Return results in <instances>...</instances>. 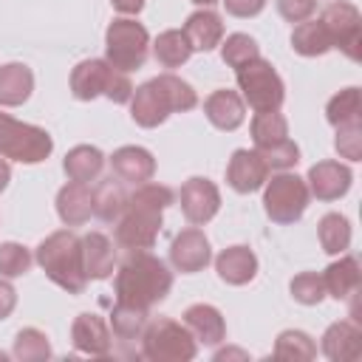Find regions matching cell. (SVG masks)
Segmentation results:
<instances>
[{"label":"cell","instance_id":"obj_9","mask_svg":"<svg viewBox=\"0 0 362 362\" xmlns=\"http://www.w3.org/2000/svg\"><path fill=\"white\" fill-rule=\"evenodd\" d=\"M322 28L328 31L331 48H339L348 59H359V45H362V14L354 3H331L325 6L322 17H320Z\"/></svg>","mask_w":362,"mask_h":362},{"label":"cell","instance_id":"obj_3","mask_svg":"<svg viewBox=\"0 0 362 362\" xmlns=\"http://www.w3.org/2000/svg\"><path fill=\"white\" fill-rule=\"evenodd\" d=\"M34 260L40 263L45 277L51 283H57L59 288H65L68 294H82L85 291L88 277H85V269H82V249H79V238L71 229L51 232L37 246Z\"/></svg>","mask_w":362,"mask_h":362},{"label":"cell","instance_id":"obj_16","mask_svg":"<svg viewBox=\"0 0 362 362\" xmlns=\"http://www.w3.org/2000/svg\"><path fill=\"white\" fill-rule=\"evenodd\" d=\"M322 354L334 362H354L362 356V328L354 320H339L322 334Z\"/></svg>","mask_w":362,"mask_h":362},{"label":"cell","instance_id":"obj_26","mask_svg":"<svg viewBox=\"0 0 362 362\" xmlns=\"http://www.w3.org/2000/svg\"><path fill=\"white\" fill-rule=\"evenodd\" d=\"M359 280H362V274H359V260H356L354 255H345V257L334 260V263L325 269V274H322L325 294H331V297H337V300H348V294H351L354 288H359Z\"/></svg>","mask_w":362,"mask_h":362},{"label":"cell","instance_id":"obj_6","mask_svg":"<svg viewBox=\"0 0 362 362\" xmlns=\"http://www.w3.org/2000/svg\"><path fill=\"white\" fill-rule=\"evenodd\" d=\"M147 48H150V34L141 23L130 20V17H119L107 25L105 31V59L130 74L139 71L147 59Z\"/></svg>","mask_w":362,"mask_h":362},{"label":"cell","instance_id":"obj_45","mask_svg":"<svg viewBox=\"0 0 362 362\" xmlns=\"http://www.w3.org/2000/svg\"><path fill=\"white\" fill-rule=\"evenodd\" d=\"M232 17H257L266 8V0H221Z\"/></svg>","mask_w":362,"mask_h":362},{"label":"cell","instance_id":"obj_20","mask_svg":"<svg viewBox=\"0 0 362 362\" xmlns=\"http://www.w3.org/2000/svg\"><path fill=\"white\" fill-rule=\"evenodd\" d=\"M181 31H184V37H187L192 51H212L223 40V20H221L218 11L201 8V11H192L187 17Z\"/></svg>","mask_w":362,"mask_h":362},{"label":"cell","instance_id":"obj_10","mask_svg":"<svg viewBox=\"0 0 362 362\" xmlns=\"http://www.w3.org/2000/svg\"><path fill=\"white\" fill-rule=\"evenodd\" d=\"M178 198H181V212H184V218L192 226H204L221 209V192H218V187L209 178H201V175L184 181Z\"/></svg>","mask_w":362,"mask_h":362},{"label":"cell","instance_id":"obj_48","mask_svg":"<svg viewBox=\"0 0 362 362\" xmlns=\"http://www.w3.org/2000/svg\"><path fill=\"white\" fill-rule=\"evenodd\" d=\"M8 181H11V167L6 158H0V192L8 187Z\"/></svg>","mask_w":362,"mask_h":362},{"label":"cell","instance_id":"obj_36","mask_svg":"<svg viewBox=\"0 0 362 362\" xmlns=\"http://www.w3.org/2000/svg\"><path fill=\"white\" fill-rule=\"evenodd\" d=\"M14 356L20 362H42L51 356V342L40 328H23L14 337Z\"/></svg>","mask_w":362,"mask_h":362},{"label":"cell","instance_id":"obj_22","mask_svg":"<svg viewBox=\"0 0 362 362\" xmlns=\"http://www.w3.org/2000/svg\"><path fill=\"white\" fill-rule=\"evenodd\" d=\"M215 272L229 286H246L257 274V257L249 246H229L215 257Z\"/></svg>","mask_w":362,"mask_h":362},{"label":"cell","instance_id":"obj_12","mask_svg":"<svg viewBox=\"0 0 362 362\" xmlns=\"http://www.w3.org/2000/svg\"><path fill=\"white\" fill-rule=\"evenodd\" d=\"M266 178H269V167L257 150H235L232 153V158L226 164V181L235 192H240V195L255 192L266 184Z\"/></svg>","mask_w":362,"mask_h":362},{"label":"cell","instance_id":"obj_13","mask_svg":"<svg viewBox=\"0 0 362 362\" xmlns=\"http://www.w3.org/2000/svg\"><path fill=\"white\" fill-rule=\"evenodd\" d=\"M351 170L348 164H339V161H317L311 170H308V192L317 198V201H337L342 198L348 189H351Z\"/></svg>","mask_w":362,"mask_h":362},{"label":"cell","instance_id":"obj_43","mask_svg":"<svg viewBox=\"0 0 362 362\" xmlns=\"http://www.w3.org/2000/svg\"><path fill=\"white\" fill-rule=\"evenodd\" d=\"M133 90H136V88H133L130 76H127L124 71L113 68L110 76H107V85H105V96H107L110 102H116V105H124V102H130Z\"/></svg>","mask_w":362,"mask_h":362},{"label":"cell","instance_id":"obj_41","mask_svg":"<svg viewBox=\"0 0 362 362\" xmlns=\"http://www.w3.org/2000/svg\"><path fill=\"white\" fill-rule=\"evenodd\" d=\"M334 144H337V153H339L342 158L359 161V158H362V124H359V119L339 124Z\"/></svg>","mask_w":362,"mask_h":362},{"label":"cell","instance_id":"obj_29","mask_svg":"<svg viewBox=\"0 0 362 362\" xmlns=\"http://www.w3.org/2000/svg\"><path fill=\"white\" fill-rule=\"evenodd\" d=\"M291 48L300 57H322L325 51H331V40L320 20H303L291 31Z\"/></svg>","mask_w":362,"mask_h":362},{"label":"cell","instance_id":"obj_15","mask_svg":"<svg viewBox=\"0 0 362 362\" xmlns=\"http://www.w3.org/2000/svg\"><path fill=\"white\" fill-rule=\"evenodd\" d=\"M79 249H82V269L88 280H105L113 274L116 266V249L113 240L102 232H88L79 238Z\"/></svg>","mask_w":362,"mask_h":362},{"label":"cell","instance_id":"obj_32","mask_svg":"<svg viewBox=\"0 0 362 362\" xmlns=\"http://www.w3.org/2000/svg\"><path fill=\"white\" fill-rule=\"evenodd\" d=\"M317 235H320L322 252H328V255H342L351 246V223L339 212L322 215L320 218V226H317Z\"/></svg>","mask_w":362,"mask_h":362},{"label":"cell","instance_id":"obj_31","mask_svg":"<svg viewBox=\"0 0 362 362\" xmlns=\"http://www.w3.org/2000/svg\"><path fill=\"white\" fill-rule=\"evenodd\" d=\"M150 82L161 90V96L167 99V105H170L173 113H184V110H192V107L198 105V93L192 90V85L184 82V79L175 76V74H158V76L150 79Z\"/></svg>","mask_w":362,"mask_h":362},{"label":"cell","instance_id":"obj_5","mask_svg":"<svg viewBox=\"0 0 362 362\" xmlns=\"http://www.w3.org/2000/svg\"><path fill=\"white\" fill-rule=\"evenodd\" d=\"M54 150V139L48 136V130L28 124V122H17L8 113H0V156L20 161V164H40L51 156Z\"/></svg>","mask_w":362,"mask_h":362},{"label":"cell","instance_id":"obj_1","mask_svg":"<svg viewBox=\"0 0 362 362\" xmlns=\"http://www.w3.org/2000/svg\"><path fill=\"white\" fill-rule=\"evenodd\" d=\"M173 189L156 181H144L127 195V206L116 221V243L127 252L153 249L161 232V212L173 204Z\"/></svg>","mask_w":362,"mask_h":362},{"label":"cell","instance_id":"obj_39","mask_svg":"<svg viewBox=\"0 0 362 362\" xmlns=\"http://www.w3.org/2000/svg\"><path fill=\"white\" fill-rule=\"evenodd\" d=\"M288 288H291V297L297 303H303V305H317L325 297V283H322V274H317V272L297 274Z\"/></svg>","mask_w":362,"mask_h":362},{"label":"cell","instance_id":"obj_40","mask_svg":"<svg viewBox=\"0 0 362 362\" xmlns=\"http://www.w3.org/2000/svg\"><path fill=\"white\" fill-rule=\"evenodd\" d=\"M31 260L34 257L28 255L25 246H20L14 240L0 243V274L3 277H20V274H25L31 269Z\"/></svg>","mask_w":362,"mask_h":362},{"label":"cell","instance_id":"obj_37","mask_svg":"<svg viewBox=\"0 0 362 362\" xmlns=\"http://www.w3.org/2000/svg\"><path fill=\"white\" fill-rule=\"evenodd\" d=\"M359 107H362L359 88H345V90H339L337 96L328 99V105H325V119H328L334 127H339V124H345V122L359 119Z\"/></svg>","mask_w":362,"mask_h":362},{"label":"cell","instance_id":"obj_33","mask_svg":"<svg viewBox=\"0 0 362 362\" xmlns=\"http://www.w3.org/2000/svg\"><path fill=\"white\" fill-rule=\"evenodd\" d=\"M283 139H288V122H286L283 113H277V110H260L252 119V141H255V150L269 147V144H277Z\"/></svg>","mask_w":362,"mask_h":362},{"label":"cell","instance_id":"obj_28","mask_svg":"<svg viewBox=\"0 0 362 362\" xmlns=\"http://www.w3.org/2000/svg\"><path fill=\"white\" fill-rule=\"evenodd\" d=\"M127 206V192L122 187V178H105L93 189V215L102 218L105 223H116L119 215Z\"/></svg>","mask_w":362,"mask_h":362},{"label":"cell","instance_id":"obj_14","mask_svg":"<svg viewBox=\"0 0 362 362\" xmlns=\"http://www.w3.org/2000/svg\"><path fill=\"white\" fill-rule=\"evenodd\" d=\"M71 342L79 354H90V356H105L110 354L113 345V334L107 328V322L99 314H79L71 325Z\"/></svg>","mask_w":362,"mask_h":362},{"label":"cell","instance_id":"obj_23","mask_svg":"<svg viewBox=\"0 0 362 362\" xmlns=\"http://www.w3.org/2000/svg\"><path fill=\"white\" fill-rule=\"evenodd\" d=\"M110 71H113V65L107 59H82L71 71V93L82 102H90V99L102 96Z\"/></svg>","mask_w":362,"mask_h":362},{"label":"cell","instance_id":"obj_17","mask_svg":"<svg viewBox=\"0 0 362 362\" xmlns=\"http://www.w3.org/2000/svg\"><path fill=\"white\" fill-rule=\"evenodd\" d=\"M110 167H113V175L116 178H122L127 184H144L156 173V158H153L150 150L136 147V144H127V147H119L110 156Z\"/></svg>","mask_w":362,"mask_h":362},{"label":"cell","instance_id":"obj_30","mask_svg":"<svg viewBox=\"0 0 362 362\" xmlns=\"http://www.w3.org/2000/svg\"><path fill=\"white\" fill-rule=\"evenodd\" d=\"M153 57L158 59V65L164 68H181L189 57H192V48L184 37V31L178 28H170V31H161L153 42Z\"/></svg>","mask_w":362,"mask_h":362},{"label":"cell","instance_id":"obj_4","mask_svg":"<svg viewBox=\"0 0 362 362\" xmlns=\"http://www.w3.org/2000/svg\"><path fill=\"white\" fill-rule=\"evenodd\" d=\"M198 354V342L187 325L156 317L141 331V356L150 362H189Z\"/></svg>","mask_w":362,"mask_h":362},{"label":"cell","instance_id":"obj_49","mask_svg":"<svg viewBox=\"0 0 362 362\" xmlns=\"http://www.w3.org/2000/svg\"><path fill=\"white\" fill-rule=\"evenodd\" d=\"M192 3H198V6H212V3H218V0H192Z\"/></svg>","mask_w":362,"mask_h":362},{"label":"cell","instance_id":"obj_7","mask_svg":"<svg viewBox=\"0 0 362 362\" xmlns=\"http://www.w3.org/2000/svg\"><path fill=\"white\" fill-rule=\"evenodd\" d=\"M238 88H240V99L243 105H249L255 113L260 110H277L286 99V85L280 79V74L274 71L272 62H266L263 57L240 65L238 71Z\"/></svg>","mask_w":362,"mask_h":362},{"label":"cell","instance_id":"obj_11","mask_svg":"<svg viewBox=\"0 0 362 362\" xmlns=\"http://www.w3.org/2000/svg\"><path fill=\"white\" fill-rule=\"evenodd\" d=\"M209 260H212V249H209L206 235L198 226L184 229V232H178L173 238V243H170V263L178 272H184V274L201 272Z\"/></svg>","mask_w":362,"mask_h":362},{"label":"cell","instance_id":"obj_8","mask_svg":"<svg viewBox=\"0 0 362 362\" xmlns=\"http://www.w3.org/2000/svg\"><path fill=\"white\" fill-rule=\"evenodd\" d=\"M308 184L294 175L280 170L277 175H272V181L266 178V192H263V209L274 223H294L303 218L305 206H308Z\"/></svg>","mask_w":362,"mask_h":362},{"label":"cell","instance_id":"obj_38","mask_svg":"<svg viewBox=\"0 0 362 362\" xmlns=\"http://www.w3.org/2000/svg\"><path fill=\"white\" fill-rule=\"evenodd\" d=\"M257 57H260V45H257L249 34H229L226 42L221 45V59H223L229 68H235V71H238L240 65L257 59Z\"/></svg>","mask_w":362,"mask_h":362},{"label":"cell","instance_id":"obj_44","mask_svg":"<svg viewBox=\"0 0 362 362\" xmlns=\"http://www.w3.org/2000/svg\"><path fill=\"white\" fill-rule=\"evenodd\" d=\"M314 0H277V11L288 23H303L314 14Z\"/></svg>","mask_w":362,"mask_h":362},{"label":"cell","instance_id":"obj_47","mask_svg":"<svg viewBox=\"0 0 362 362\" xmlns=\"http://www.w3.org/2000/svg\"><path fill=\"white\" fill-rule=\"evenodd\" d=\"M119 14H139L144 8V0H110Z\"/></svg>","mask_w":362,"mask_h":362},{"label":"cell","instance_id":"obj_34","mask_svg":"<svg viewBox=\"0 0 362 362\" xmlns=\"http://www.w3.org/2000/svg\"><path fill=\"white\" fill-rule=\"evenodd\" d=\"M147 325V308H136L127 303H116L110 311V331L119 339H139Z\"/></svg>","mask_w":362,"mask_h":362},{"label":"cell","instance_id":"obj_27","mask_svg":"<svg viewBox=\"0 0 362 362\" xmlns=\"http://www.w3.org/2000/svg\"><path fill=\"white\" fill-rule=\"evenodd\" d=\"M102 167H105V156H102L99 147H90V144H76V147H71L68 156H65V161H62L65 175H68L71 181H82V184L93 181V178L102 173Z\"/></svg>","mask_w":362,"mask_h":362},{"label":"cell","instance_id":"obj_25","mask_svg":"<svg viewBox=\"0 0 362 362\" xmlns=\"http://www.w3.org/2000/svg\"><path fill=\"white\" fill-rule=\"evenodd\" d=\"M34 90V74L23 62H8L0 65V105L3 107H17L23 105Z\"/></svg>","mask_w":362,"mask_h":362},{"label":"cell","instance_id":"obj_21","mask_svg":"<svg viewBox=\"0 0 362 362\" xmlns=\"http://www.w3.org/2000/svg\"><path fill=\"white\" fill-rule=\"evenodd\" d=\"M170 105L167 99L161 96V90L153 85V82H144L133 90L130 96V116L139 127H158L167 116H170Z\"/></svg>","mask_w":362,"mask_h":362},{"label":"cell","instance_id":"obj_46","mask_svg":"<svg viewBox=\"0 0 362 362\" xmlns=\"http://www.w3.org/2000/svg\"><path fill=\"white\" fill-rule=\"evenodd\" d=\"M14 305H17V291H14V286L6 283V280H0V320H6V317L14 311Z\"/></svg>","mask_w":362,"mask_h":362},{"label":"cell","instance_id":"obj_35","mask_svg":"<svg viewBox=\"0 0 362 362\" xmlns=\"http://www.w3.org/2000/svg\"><path fill=\"white\" fill-rule=\"evenodd\" d=\"M274 356L277 359H288V362H308L317 356V345L305 331H283L274 342Z\"/></svg>","mask_w":362,"mask_h":362},{"label":"cell","instance_id":"obj_24","mask_svg":"<svg viewBox=\"0 0 362 362\" xmlns=\"http://www.w3.org/2000/svg\"><path fill=\"white\" fill-rule=\"evenodd\" d=\"M184 325L189 328L195 342H204V345H218L226 337V322H223L221 311L215 305H206V303L189 305L184 311Z\"/></svg>","mask_w":362,"mask_h":362},{"label":"cell","instance_id":"obj_18","mask_svg":"<svg viewBox=\"0 0 362 362\" xmlns=\"http://www.w3.org/2000/svg\"><path fill=\"white\" fill-rule=\"evenodd\" d=\"M57 215L65 226H82L93 215V189L82 181H68L57 192Z\"/></svg>","mask_w":362,"mask_h":362},{"label":"cell","instance_id":"obj_2","mask_svg":"<svg viewBox=\"0 0 362 362\" xmlns=\"http://www.w3.org/2000/svg\"><path fill=\"white\" fill-rule=\"evenodd\" d=\"M170 288H173V272L164 266V260H158L147 249L127 252V257L116 269V280H113L116 303H127L150 311L156 303H161L170 294Z\"/></svg>","mask_w":362,"mask_h":362},{"label":"cell","instance_id":"obj_42","mask_svg":"<svg viewBox=\"0 0 362 362\" xmlns=\"http://www.w3.org/2000/svg\"><path fill=\"white\" fill-rule=\"evenodd\" d=\"M257 153L263 156V161H266L269 170H288V167H294V164L300 161V147H297L291 139H283V141H277V144L260 147Z\"/></svg>","mask_w":362,"mask_h":362},{"label":"cell","instance_id":"obj_19","mask_svg":"<svg viewBox=\"0 0 362 362\" xmlns=\"http://www.w3.org/2000/svg\"><path fill=\"white\" fill-rule=\"evenodd\" d=\"M204 113L218 130H238L246 119V105H243L240 93L221 88L204 99Z\"/></svg>","mask_w":362,"mask_h":362}]
</instances>
